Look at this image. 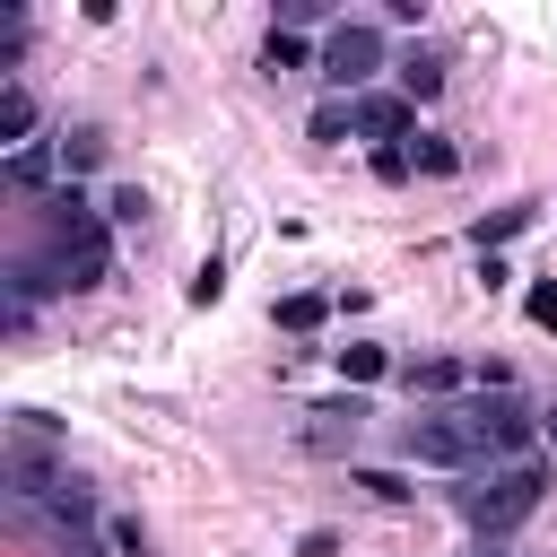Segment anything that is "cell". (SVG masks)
<instances>
[{
  "instance_id": "obj_1",
  "label": "cell",
  "mask_w": 557,
  "mask_h": 557,
  "mask_svg": "<svg viewBox=\"0 0 557 557\" xmlns=\"http://www.w3.org/2000/svg\"><path fill=\"white\" fill-rule=\"evenodd\" d=\"M540 496H548V461H496L479 487H461V513H470V531L496 548L505 531H522V522L540 513Z\"/></svg>"
},
{
  "instance_id": "obj_2",
  "label": "cell",
  "mask_w": 557,
  "mask_h": 557,
  "mask_svg": "<svg viewBox=\"0 0 557 557\" xmlns=\"http://www.w3.org/2000/svg\"><path fill=\"white\" fill-rule=\"evenodd\" d=\"M374 70H383V35L366 26V17H339L331 35H322V78H331V96H374Z\"/></svg>"
},
{
  "instance_id": "obj_3",
  "label": "cell",
  "mask_w": 557,
  "mask_h": 557,
  "mask_svg": "<svg viewBox=\"0 0 557 557\" xmlns=\"http://www.w3.org/2000/svg\"><path fill=\"white\" fill-rule=\"evenodd\" d=\"M400 453H409L418 470H479V461H487L461 409H435V418H409V426H400Z\"/></svg>"
},
{
  "instance_id": "obj_4",
  "label": "cell",
  "mask_w": 557,
  "mask_h": 557,
  "mask_svg": "<svg viewBox=\"0 0 557 557\" xmlns=\"http://www.w3.org/2000/svg\"><path fill=\"white\" fill-rule=\"evenodd\" d=\"M52 278L78 296V287H104L113 278V226L104 218H87V226H61V244H52Z\"/></svg>"
},
{
  "instance_id": "obj_5",
  "label": "cell",
  "mask_w": 557,
  "mask_h": 557,
  "mask_svg": "<svg viewBox=\"0 0 557 557\" xmlns=\"http://www.w3.org/2000/svg\"><path fill=\"white\" fill-rule=\"evenodd\" d=\"M348 113H357V139H383V148H400V139L418 131V104H409V96H383V87L357 96Z\"/></svg>"
},
{
  "instance_id": "obj_6",
  "label": "cell",
  "mask_w": 557,
  "mask_h": 557,
  "mask_svg": "<svg viewBox=\"0 0 557 557\" xmlns=\"http://www.w3.org/2000/svg\"><path fill=\"white\" fill-rule=\"evenodd\" d=\"M305 418H313V426H305V444H313V453H339V444H357V426H366L374 409L348 392V400H313Z\"/></svg>"
},
{
  "instance_id": "obj_7",
  "label": "cell",
  "mask_w": 557,
  "mask_h": 557,
  "mask_svg": "<svg viewBox=\"0 0 557 557\" xmlns=\"http://www.w3.org/2000/svg\"><path fill=\"white\" fill-rule=\"evenodd\" d=\"M35 122H44L35 87H26V78H9V87H0V148H9V157H17V148H35V139H44Z\"/></svg>"
},
{
  "instance_id": "obj_8",
  "label": "cell",
  "mask_w": 557,
  "mask_h": 557,
  "mask_svg": "<svg viewBox=\"0 0 557 557\" xmlns=\"http://www.w3.org/2000/svg\"><path fill=\"white\" fill-rule=\"evenodd\" d=\"M409 392H426V400L479 392V366H461V357H418V366H409Z\"/></svg>"
},
{
  "instance_id": "obj_9",
  "label": "cell",
  "mask_w": 557,
  "mask_h": 557,
  "mask_svg": "<svg viewBox=\"0 0 557 557\" xmlns=\"http://www.w3.org/2000/svg\"><path fill=\"white\" fill-rule=\"evenodd\" d=\"M409 174H426V183H453V174H461V148H453L444 131H409Z\"/></svg>"
},
{
  "instance_id": "obj_10",
  "label": "cell",
  "mask_w": 557,
  "mask_h": 557,
  "mask_svg": "<svg viewBox=\"0 0 557 557\" xmlns=\"http://www.w3.org/2000/svg\"><path fill=\"white\" fill-rule=\"evenodd\" d=\"M52 165H61V139H35V148H17V157H0V174H9V191H44V183H52Z\"/></svg>"
},
{
  "instance_id": "obj_11",
  "label": "cell",
  "mask_w": 557,
  "mask_h": 557,
  "mask_svg": "<svg viewBox=\"0 0 557 557\" xmlns=\"http://www.w3.org/2000/svg\"><path fill=\"white\" fill-rule=\"evenodd\" d=\"M261 70H270V78H296V70H322V52H313L305 35H287V26H270V44H261Z\"/></svg>"
},
{
  "instance_id": "obj_12",
  "label": "cell",
  "mask_w": 557,
  "mask_h": 557,
  "mask_svg": "<svg viewBox=\"0 0 557 557\" xmlns=\"http://www.w3.org/2000/svg\"><path fill=\"white\" fill-rule=\"evenodd\" d=\"M392 78H400V96H409V104H435V96H444V61H435V52H400V61H392Z\"/></svg>"
},
{
  "instance_id": "obj_13",
  "label": "cell",
  "mask_w": 557,
  "mask_h": 557,
  "mask_svg": "<svg viewBox=\"0 0 557 557\" xmlns=\"http://www.w3.org/2000/svg\"><path fill=\"white\" fill-rule=\"evenodd\" d=\"M348 487H366L374 505H409V496H418L400 470H374V461H348Z\"/></svg>"
},
{
  "instance_id": "obj_14",
  "label": "cell",
  "mask_w": 557,
  "mask_h": 557,
  "mask_svg": "<svg viewBox=\"0 0 557 557\" xmlns=\"http://www.w3.org/2000/svg\"><path fill=\"white\" fill-rule=\"evenodd\" d=\"M44 513H52V522H61V531H70V540H78V531H87V522H96V496H87V487H78V479H61V487H52V505H44Z\"/></svg>"
},
{
  "instance_id": "obj_15",
  "label": "cell",
  "mask_w": 557,
  "mask_h": 557,
  "mask_svg": "<svg viewBox=\"0 0 557 557\" xmlns=\"http://www.w3.org/2000/svg\"><path fill=\"white\" fill-rule=\"evenodd\" d=\"M522 226H531V209H496V218H479V226H470V244H479V252H505Z\"/></svg>"
},
{
  "instance_id": "obj_16",
  "label": "cell",
  "mask_w": 557,
  "mask_h": 557,
  "mask_svg": "<svg viewBox=\"0 0 557 557\" xmlns=\"http://www.w3.org/2000/svg\"><path fill=\"white\" fill-rule=\"evenodd\" d=\"M331 357H339V374H348V383H374V374L392 366V357H383L374 339H348V348H331Z\"/></svg>"
},
{
  "instance_id": "obj_17",
  "label": "cell",
  "mask_w": 557,
  "mask_h": 557,
  "mask_svg": "<svg viewBox=\"0 0 557 557\" xmlns=\"http://www.w3.org/2000/svg\"><path fill=\"white\" fill-rule=\"evenodd\" d=\"M305 131H313V139H357V113H348V96H331V104H322Z\"/></svg>"
},
{
  "instance_id": "obj_18",
  "label": "cell",
  "mask_w": 557,
  "mask_h": 557,
  "mask_svg": "<svg viewBox=\"0 0 557 557\" xmlns=\"http://www.w3.org/2000/svg\"><path fill=\"white\" fill-rule=\"evenodd\" d=\"M96 157H104V139H96V131H61V165H70V183H78Z\"/></svg>"
},
{
  "instance_id": "obj_19",
  "label": "cell",
  "mask_w": 557,
  "mask_h": 557,
  "mask_svg": "<svg viewBox=\"0 0 557 557\" xmlns=\"http://www.w3.org/2000/svg\"><path fill=\"white\" fill-rule=\"evenodd\" d=\"M139 218H148V191H139V183H122V191L104 200V226H139Z\"/></svg>"
},
{
  "instance_id": "obj_20",
  "label": "cell",
  "mask_w": 557,
  "mask_h": 557,
  "mask_svg": "<svg viewBox=\"0 0 557 557\" xmlns=\"http://www.w3.org/2000/svg\"><path fill=\"white\" fill-rule=\"evenodd\" d=\"M183 296H191V305H218V296H226V261L209 252V261L191 270V287H183Z\"/></svg>"
},
{
  "instance_id": "obj_21",
  "label": "cell",
  "mask_w": 557,
  "mask_h": 557,
  "mask_svg": "<svg viewBox=\"0 0 557 557\" xmlns=\"http://www.w3.org/2000/svg\"><path fill=\"white\" fill-rule=\"evenodd\" d=\"M322 313H331V296H287V305H278L287 331H322Z\"/></svg>"
},
{
  "instance_id": "obj_22",
  "label": "cell",
  "mask_w": 557,
  "mask_h": 557,
  "mask_svg": "<svg viewBox=\"0 0 557 557\" xmlns=\"http://www.w3.org/2000/svg\"><path fill=\"white\" fill-rule=\"evenodd\" d=\"M104 540H113V557H148V531H139L131 513H113V522H104Z\"/></svg>"
},
{
  "instance_id": "obj_23",
  "label": "cell",
  "mask_w": 557,
  "mask_h": 557,
  "mask_svg": "<svg viewBox=\"0 0 557 557\" xmlns=\"http://www.w3.org/2000/svg\"><path fill=\"white\" fill-rule=\"evenodd\" d=\"M522 313H531V322H540V331H557V278H540V287H531V296H522Z\"/></svg>"
},
{
  "instance_id": "obj_24",
  "label": "cell",
  "mask_w": 557,
  "mask_h": 557,
  "mask_svg": "<svg viewBox=\"0 0 557 557\" xmlns=\"http://www.w3.org/2000/svg\"><path fill=\"white\" fill-rule=\"evenodd\" d=\"M374 174H383V183H409V139H400V148H374Z\"/></svg>"
},
{
  "instance_id": "obj_25",
  "label": "cell",
  "mask_w": 557,
  "mask_h": 557,
  "mask_svg": "<svg viewBox=\"0 0 557 557\" xmlns=\"http://www.w3.org/2000/svg\"><path fill=\"white\" fill-rule=\"evenodd\" d=\"M296 557H339V531H305V540H296Z\"/></svg>"
},
{
  "instance_id": "obj_26",
  "label": "cell",
  "mask_w": 557,
  "mask_h": 557,
  "mask_svg": "<svg viewBox=\"0 0 557 557\" xmlns=\"http://www.w3.org/2000/svg\"><path fill=\"white\" fill-rule=\"evenodd\" d=\"M540 453H557V409H540Z\"/></svg>"
},
{
  "instance_id": "obj_27",
  "label": "cell",
  "mask_w": 557,
  "mask_h": 557,
  "mask_svg": "<svg viewBox=\"0 0 557 557\" xmlns=\"http://www.w3.org/2000/svg\"><path fill=\"white\" fill-rule=\"evenodd\" d=\"M479 557H496V548H479Z\"/></svg>"
}]
</instances>
